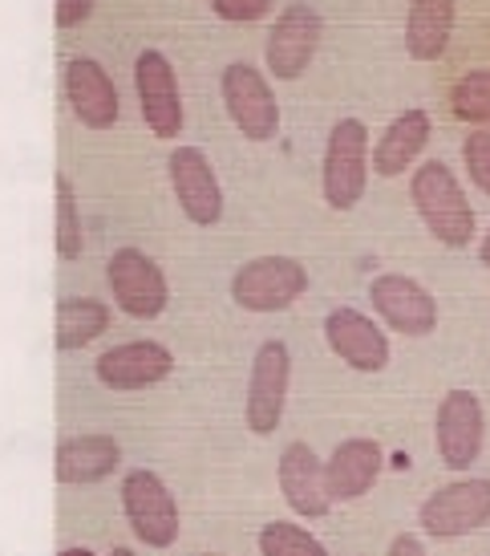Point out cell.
I'll return each instance as SVG.
<instances>
[{
  "instance_id": "1",
  "label": "cell",
  "mask_w": 490,
  "mask_h": 556,
  "mask_svg": "<svg viewBox=\"0 0 490 556\" xmlns=\"http://www.w3.org/2000/svg\"><path fill=\"white\" fill-rule=\"evenodd\" d=\"M410 200H414L417 216L426 224V232L446 248H466L475 240V207L466 200L462 184L442 159H429L414 170L410 184Z\"/></svg>"
},
{
  "instance_id": "2",
  "label": "cell",
  "mask_w": 490,
  "mask_h": 556,
  "mask_svg": "<svg viewBox=\"0 0 490 556\" xmlns=\"http://www.w3.org/2000/svg\"><path fill=\"white\" fill-rule=\"evenodd\" d=\"M369 187V130L361 118H340L324 142L321 191L333 212H352Z\"/></svg>"
},
{
  "instance_id": "3",
  "label": "cell",
  "mask_w": 490,
  "mask_h": 556,
  "mask_svg": "<svg viewBox=\"0 0 490 556\" xmlns=\"http://www.w3.org/2000/svg\"><path fill=\"white\" fill-rule=\"evenodd\" d=\"M308 289V268L296 256H256L235 268L231 296L247 313H280L296 305Z\"/></svg>"
},
{
  "instance_id": "4",
  "label": "cell",
  "mask_w": 490,
  "mask_h": 556,
  "mask_svg": "<svg viewBox=\"0 0 490 556\" xmlns=\"http://www.w3.org/2000/svg\"><path fill=\"white\" fill-rule=\"evenodd\" d=\"M219 90H223V106H228V118L235 123V130L252 142H272L280 135V102L268 78H263L256 65L247 62H231L219 78Z\"/></svg>"
},
{
  "instance_id": "5",
  "label": "cell",
  "mask_w": 490,
  "mask_h": 556,
  "mask_svg": "<svg viewBox=\"0 0 490 556\" xmlns=\"http://www.w3.org/2000/svg\"><path fill=\"white\" fill-rule=\"evenodd\" d=\"M122 508L134 536L151 548H170L179 541V504L151 467H134L122 479Z\"/></svg>"
},
{
  "instance_id": "6",
  "label": "cell",
  "mask_w": 490,
  "mask_h": 556,
  "mask_svg": "<svg viewBox=\"0 0 490 556\" xmlns=\"http://www.w3.org/2000/svg\"><path fill=\"white\" fill-rule=\"evenodd\" d=\"M321 37H324V16L317 13L312 4H305V0L288 4V9L276 16L268 41H263L268 74L280 81H296L308 65H312V58H317Z\"/></svg>"
},
{
  "instance_id": "7",
  "label": "cell",
  "mask_w": 490,
  "mask_h": 556,
  "mask_svg": "<svg viewBox=\"0 0 490 556\" xmlns=\"http://www.w3.org/2000/svg\"><path fill=\"white\" fill-rule=\"evenodd\" d=\"M417 525L438 541H454L490 525V479H454L417 508Z\"/></svg>"
},
{
  "instance_id": "8",
  "label": "cell",
  "mask_w": 490,
  "mask_h": 556,
  "mask_svg": "<svg viewBox=\"0 0 490 556\" xmlns=\"http://www.w3.org/2000/svg\"><path fill=\"white\" fill-rule=\"evenodd\" d=\"M292 382V354L280 338L263 341L252 362V378H247V402L244 418L252 434H272L284 418V402H288Z\"/></svg>"
},
{
  "instance_id": "9",
  "label": "cell",
  "mask_w": 490,
  "mask_h": 556,
  "mask_svg": "<svg viewBox=\"0 0 490 556\" xmlns=\"http://www.w3.org/2000/svg\"><path fill=\"white\" fill-rule=\"evenodd\" d=\"M482 439H487V415L482 402L470 390H450L438 402V418H434V443L438 455L450 471H466L478 464L482 455Z\"/></svg>"
},
{
  "instance_id": "10",
  "label": "cell",
  "mask_w": 490,
  "mask_h": 556,
  "mask_svg": "<svg viewBox=\"0 0 490 556\" xmlns=\"http://www.w3.org/2000/svg\"><path fill=\"white\" fill-rule=\"evenodd\" d=\"M106 277H109L114 301H118L130 317L154 321L158 313L167 309V301H170L167 277H163V268H158L146 252H139V248H118L106 264Z\"/></svg>"
},
{
  "instance_id": "11",
  "label": "cell",
  "mask_w": 490,
  "mask_h": 556,
  "mask_svg": "<svg viewBox=\"0 0 490 556\" xmlns=\"http://www.w3.org/2000/svg\"><path fill=\"white\" fill-rule=\"evenodd\" d=\"M369 301L382 313V321L389 329H398L405 338H426L438 329V301L426 285H417L405 273H382L369 285Z\"/></svg>"
},
{
  "instance_id": "12",
  "label": "cell",
  "mask_w": 490,
  "mask_h": 556,
  "mask_svg": "<svg viewBox=\"0 0 490 556\" xmlns=\"http://www.w3.org/2000/svg\"><path fill=\"white\" fill-rule=\"evenodd\" d=\"M134 90L142 102V118L158 139H175L183 130V93L175 65L158 53V49H142L134 62Z\"/></svg>"
},
{
  "instance_id": "13",
  "label": "cell",
  "mask_w": 490,
  "mask_h": 556,
  "mask_svg": "<svg viewBox=\"0 0 490 556\" xmlns=\"http://www.w3.org/2000/svg\"><path fill=\"white\" fill-rule=\"evenodd\" d=\"M170 187L175 200L183 207V216L199 228H211L223 219V187L215 179L211 159L203 155L199 147H179L170 151Z\"/></svg>"
},
{
  "instance_id": "14",
  "label": "cell",
  "mask_w": 490,
  "mask_h": 556,
  "mask_svg": "<svg viewBox=\"0 0 490 556\" xmlns=\"http://www.w3.org/2000/svg\"><path fill=\"white\" fill-rule=\"evenodd\" d=\"M324 341L328 350L361 374H382L389 366V338L382 333V325L369 321L361 309L340 305L324 317Z\"/></svg>"
},
{
  "instance_id": "15",
  "label": "cell",
  "mask_w": 490,
  "mask_h": 556,
  "mask_svg": "<svg viewBox=\"0 0 490 556\" xmlns=\"http://www.w3.org/2000/svg\"><path fill=\"white\" fill-rule=\"evenodd\" d=\"M175 370V354L163 341H122L98 357V382L109 390H146L158 387Z\"/></svg>"
},
{
  "instance_id": "16",
  "label": "cell",
  "mask_w": 490,
  "mask_h": 556,
  "mask_svg": "<svg viewBox=\"0 0 490 556\" xmlns=\"http://www.w3.org/2000/svg\"><path fill=\"white\" fill-rule=\"evenodd\" d=\"M280 492L288 500V508L300 516V520H321L328 516L333 500H328V488H324V459L308 443H288L280 451Z\"/></svg>"
},
{
  "instance_id": "17",
  "label": "cell",
  "mask_w": 490,
  "mask_h": 556,
  "mask_svg": "<svg viewBox=\"0 0 490 556\" xmlns=\"http://www.w3.org/2000/svg\"><path fill=\"white\" fill-rule=\"evenodd\" d=\"M385 467V451L377 439H345L328 459H324V488L333 504L345 500H361L373 492V483Z\"/></svg>"
},
{
  "instance_id": "18",
  "label": "cell",
  "mask_w": 490,
  "mask_h": 556,
  "mask_svg": "<svg viewBox=\"0 0 490 556\" xmlns=\"http://www.w3.org/2000/svg\"><path fill=\"white\" fill-rule=\"evenodd\" d=\"M65 93L74 106L77 123L90 130H109L118 123V90L102 65L93 58H74L65 65Z\"/></svg>"
},
{
  "instance_id": "19",
  "label": "cell",
  "mask_w": 490,
  "mask_h": 556,
  "mask_svg": "<svg viewBox=\"0 0 490 556\" xmlns=\"http://www.w3.org/2000/svg\"><path fill=\"white\" fill-rule=\"evenodd\" d=\"M429 135H434V123H429L426 110H401L394 123L382 130V139L373 147V155H369V167L385 175V179H394L401 170L414 167V159L426 151Z\"/></svg>"
},
{
  "instance_id": "20",
  "label": "cell",
  "mask_w": 490,
  "mask_h": 556,
  "mask_svg": "<svg viewBox=\"0 0 490 556\" xmlns=\"http://www.w3.org/2000/svg\"><path fill=\"white\" fill-rule=\"evenodd\" d=\"M454 0H410L405 16V49L414 62H438L454 33Z\"/></svg>"
},
{
  "instance_id": "21",
  "label": "cell",
  "mask_w": 490,
  "mask_h": 556,
  "mask_svg": "<svg viewBox=\"0 0 490 556\" xmlns=\"http://www.w3.org/2000/svg\"><path fill=\"white\" fill-rule=\"evenodd\" d=\"M122 464V447L109 434H77L57 447V479L62 483H98Z\"/></svg>"
},
{
  "instance_id": "22",
  "label": "cell",
  "mask_w": 490,
  "mask_h": 556,
  "mask_svg": "<svg viewBox=\"0 0 490 556\" xmlns=\"http://www.w3.org/2000/svg\"><path fill=\"white\" fill-rule=\"evenodd\" d=\"M109 329V309L93 296H65L57 305V350H81Z\"/></svg>"
},
{
  "instance_id": "23",
  "label": "cell",
  "mask_w": 490,
  "mask_h": 556,
  "mask_svg": "<svg viewBox=\"0 0 490 556\" xmlns=\"http://www.w3.org/2000/svg\"><path fill=\"white\" fill-rule=\"evenodd\" d=\"M450 114L459 123L490 130V70H475L450 86Z\"/></svg>"
},
{
  "instance_id": "24",
  "label": "cell",
  "mask_w": 490,
  "mask_h": 556,
  "mask_svg": "<svg viewBox=\"0 0 490 556\" xmlns=\"http://www.w3.org/2000/svg\"><path fill=\"white\" fill-rule=\"evenodd\" d=\"M260 556H328L308 528L292 525V520H272V525H263L260 532Z\"/></svg>"
},
{
  "instance_id": "25",
  "label": "cell",
  "mask_w": 490,
  "mask_h": 556,
  "mask_svg": "<svg viewBox=\"0 0 490 556\" xmlns=\"http://www.w3.org/2000/svg\"><path fill=\"white\" fill-rule=\"evenodd\" d=\"M57 256L62 261L81 256V216H77L74 187L65 175H57Z\"/></svg>"
},
{
  "instance_id": "26",
  "label": "cell",
  "mask_w": 490,
  "mask_h": 556,
  "mask_svg": "<svg viewBox=\"0 0 490 556\" xmlns=\"http://www.w3.org/2000/svg\"><path fill=\"white\" fill-rule=\"evenodd\" d=\"M462 159H466V175L475 179L482 195H490V130H475L462 142Z\"/></svg>"
},
{
  "instance_id": "27",
  "label": "cell",
  "mask_w": 490,
  "mask_h": 556,
  "mask_svg": "<svg viewBox=\"0 0 490 556\" xmlns=\"http://www.w3.org/2000/svg\"><path fill=\"white\" fill-rule=\"evenodd\" d=\"M215 16H223V21H235V25H252V21H260L268 9H272V0H211Z\"/></svg>"
},
{
  "instance_id": "28",
  "label": "cell",
  "mask_w": 490,
  "mask_h": 556,
  "mask_svg": "<svg viewBox=\"0 0 490 556\" xmlns=\"http://www.w3.org/2000/svg\"><path fill=\"white\" fill-rule=\"evenodd\" d=\"M90 13H93V0H57V25H62V29L81 25Z\"/></svg>"
},
{
  "instance_id": "29",
  "label": "cell",
  "mask_w": 490,
  "mask_h": 556,
  "mask_svg": "<svg viewBox=\"0 0 490 556\" xmlns=\"http://www.w3.org/2000/svg\"><path fill=\"white\" fill-rule=\"evenodd\" d=\"M385 556H426V544L417 532H398L394 541H389V553Z\"/></svg>"
},
{
  "instance_id": "30",
  "label": "cell",
  "mask_w": 490,
  "mask_h": 556,
  "mask_svg": "<svg viewBox=\"0 0 490 556\" xmlns=\"http://www.w3.org/2000/svg\"><path fill=\"white\" fill-rule=\"evenodd\" d=\"M478 261H482L490 268V232L482 236V244H478Z\"/></svg>"
},
{
  "instance_id": "31",
  "label": "cell",
  "mask_w": 490,
  "mask_h": 556,
  "mask_svg": "<svg viewBox=\"0 0 490 556\" xmlns=\"http://www.w3.org/2000/svg\"><path fill=\"white\" fill-rule=\"evenodd\" d=\"M62 556H93V553H90V548H65Z\"/></svg>"
},
{
  "instance_id": "32",
  "label": "cell",
  "mask_w": 490,
  "mask_h": 556,
  "mask_svg": "<svg viewBox=\"0 0 490 556\" xmlns=\"http://www.w3.org/2000/svg\"><path fill=\"white\" fill-rule=\"evenodd\" d=\"M114 556H134L130 548H114Z\"/></svg>"
},
{
  "instance_id": "33",
  "label": "cell",
  "mask_w": 490,
  "mask_h": 556,
  "mask_svg": "<svg viewBox=\"0 0 490 556\" xmlns=\"http://www.w3.org/2000/svg\"><path fill=\"white\" fill-rule=\"evenodd\" d=\"M203 556H215V553H203Z\"/></svg>"
}]
</instances>
